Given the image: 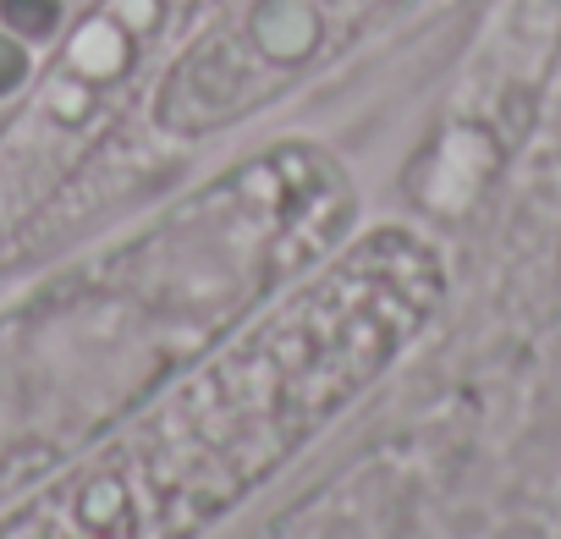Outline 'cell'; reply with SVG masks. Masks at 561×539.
<instances>
[{"instance_id":"6da1fadb","label":"cell","mask_w":561,"mask_h":539,"mask_svg":"<svg viewBox=\"0 0 561 539\" xmlns=\"http://www.w3.org/2000/svg\"><path fill=\"white\" fill-rule=\"evenodd\" d=\"M253 39L275 61H298V56L314 50L320 23H314V12L304 7V0H264V7L253 12Z\"/></svg>"},{"instance_id":"7a4b0ae2","label":"cell","mask_w":561,"mask_h":539,"mask_svg":"<svg viewBox=\"0 0 561 539\" xmlns=\"http://www.w3.org/2000/svg\"><path fill=\"white\" fill-rule=\"evenodd\" d=\"M56 18H61L56 0H0V23L23 39H45L56 28Z\"/></svg>"},{"instance_id":"3957f363","label":"cell","mask_w":561,"mask_h":539,"mask_svg":"<svg viewBox=\"0 0 561 539\" xmlns=\"http://www.w3.org/2000/svg\"><path fill=\"white\" fill-rule=\"evenodd\" d=\"M23 78H28V50L12 34H0V94H12Z\"/></svg>"}]
</instances>
